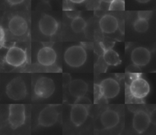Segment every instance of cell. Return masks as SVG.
Instances as JSON below:
<instances>
[{
  "label": "cell",
  "instance_id": "24",
  "mask_svg": "<svg viewBox=\"0 0 156 135\" xmlns=\"http://www.w3.org/2000/svg\"><path fill=\"white\" fill-rule=\"evenodd\" d=\"M71 81V77L69 74L65 73L63 74L62 76V82H63V85L64 86H68L69 83Z\"/></svg>",
  "mask_w": 156,
  "mask_h": 135
},
{
  "label": "cell",
  "instance_id": "10",
  "mask_svg": "<svg viewBox=\"0 0 156 135\" xmlns=\"http://www.w3.org/2000/svg\"><path fill=\"white\" fill-rule=\"evenodd\" d=\"M8 28L12 35L21 36L27 31L28 25L26 20L23 17L20 15H15L10 19Z\"/></svg>",
  "mask_w": 156,
  "mask_h": 135
},
{
  "label": "cell",
  "instance_id": "16",
  "mask_svg": "<svg viewBox=\"0 0 156 135\" xmlns=\"http://www.w3.org/2000/svg\"><path fill=\"white\" fill-rule=\"evenodd\" d=\"M100 121L105 129H111L118 124L119 116L115 110L107 109L101 114Z\"/></svg>",
  "mask_w": 156,
  "mask_h": 135
},
{
  "label": "cell",
  "instance_id": "15",
  "mask_svg": "<svg viewBox=\"0 0 156 135\" xmlns=\"http://www.w3.org/2000/svg\"><path fill=\"white\" fill-rule=\"evenodd\" d=\"M99 26L103 32L105 33H112L117 30L118 28V21L115 16L107 14L100 18Z\"/></svg>",
  "mask_w": 156,
  "mask_h": 135
},
{
  "label": "cell",
  "instance_id": "22",
  "mask_svg": "<svg viewBox=\"0 0 156 135\" xmlns=\"http://www.w3.org/2000/svg\"><path fill=\"white\" fill-rule=\"evenodd\" d=\"M152 12L149 10H141L138 12V18L145 19H149L152 16Z\"/></svg>",
  "mask_w": 156,
  "mask_h": 135
},
{
  "label": "cell",
  "instance_id": "19",
  "mask_svg": "<svg viewBox=\"0 0 156 135\" xmlns=\"http://www.w3.org/2000/svg\"><path fill=\"white\" fill-rule=\"evenodd\" d=\"M87 22L85 19L79 16L73 19L71 22V27L73 31L76 33L82 32L86 27Z\"/></svg>",
  "mask_w": 156,
  "mask_h": 135
},
{
  "label": "cell",
  "instance_id": "20",
  "mask_svg": "<svg viewBox=\"0 0 156 135\" xmlns=\"http://www.w3.org/2000/svg\"><path fill=\"white\" fill-rule=\"evenodd\" d=\"M133 26L135 31L140 32V33H143L147 30L149 28V22L148 20L143 19V18H138L133 22Z\"/></svg>",
  "mask_w": 156,
  "mask_h": 135
},
{
  "label": "cell",
  "instance_id": "28",
  "mask_svg": "<svg viewBox=\"0 0 156 135\" xmlns=\"http://www.w3.org/2000/svg\"><path fill=\"white\" fill-rule=\"evenodd\" d=\"M137 2H140V3H142V4H144V3H147L149 1H150L151 0H136Z\"/></svg>",
  "mask_w": 156,
  "mask_h": 135
},
{
  "label": "cell",
  "instance_id": "7",
  "mask_svg": "<svg viewBox=\"0 0 156 135\" xmlns=\"http://www.w3.org/2000/svg\"><path fill=\"white\" fill-rule=\"evenodd\" d=\"M27 60L26 51L23 49L12 46L10 47L5 55V62L13 67H18L23 65Z\"/></svg>",
  "mask_w": 156,
  "mask_h": 135
},
{
  "label": "cell",
  "instance_id": "9",
  "mask_svg": "<svg viewBox=\"0 0 156 135\" xmlns=\"http://www.w3.org/2000/svg\"><path fill=\"white\" fill-rule=\"evenodd\" d=\"M58 112L52 106H48L43 108L40 112L38 117V122L40 126L49 127L54 125L57 121Z\"/></svg>",
  "mask_w": 156,
  "mask_h": 135
},
{
  "label": "cell",
  "instance_id": "30",
  "mask_svg": "<svg viewBox=\"0 0 156 135\" xmlns=\"http://www.w3.org/2000/svg\"><path fill=\"white\" fill-rule=\"evenodd\" d=\"M43 2H46V3H48L49 2H50L51 0H41Z\"/></svg>",
  "mask_w": 156,
  "mask_h": 135
},
{
  "label": "cell",
  "instance_id": "2",
  "mask_svg": "<svg viewBox=\"0 0 156 135\" xmlns=\"http://www.w3.org/2000/svg\"><path fill=\"white\" fill-rule=\"evenodd\" d=\"M96 85L99 92L100 99H113L117 96L120 91L119 83L113 78L104 79L99 84Z\"/></svg>",
  "mask_w": 156,
  "mask_h": 135
},
{
  "label": "cell",
  "instance_id": "5",
  "mask_svg": "<svg viewBox=\"0 0 156 135\" xmlns=\"http://www.w3.org/2000/svg\"><path fill=\"white\" fill-rule=\"evenodd\" d=\"M54 81L48 77H42L39 78L34 86L35 95L41 99H47L54 93L55 91Z\"/></svg>",
  "mask_w": 156,
  "mask_h": 135
},
{
  "label": "cell",
  "instance_id": "14",
  "mask_svg": "<svg viewBox=\"0 0 156 135\" xmlns=\"http://www.w3.org/2000/svg\"><path fill=\"white\" fill-rule=\"evenodd\" d=\"M56 59V52L50 46H44L38 52L37 60L42 66H51L55 63Z\"/></svg>",
  "mask_w": 156,
  "mask_h": 135
},
{
  "label": "cell",
  "instance_id": "27",
  "mask_svg": "<svg viewBox=\"0 0 156 135\" xmlns=\"http://www.w3.org/2000/svg\"><path fill=\"white\" fill-rule=\"evenodd\" d=\"M70 2L75 4H80L83 2L85 0H69Z\"/></svg>",
  "mask_w": 156,
  "mask_h": 135
},
{
  "label": "cell",
  "instance_id": "26",
  "mask_svg": "<svg viewBox=\"0 0 156 135\" xmlns=\"http://www.w3.org/2000/svg\"><path fill=\"white\" fill-rule=\"evenodd\" d=\"M7 1L10 5H17L22 3L24 0H7Z\"/></svg>",
  "mask_w": 156,
  "mask_h": 135
},
{
  "label": "cell",
  "instance_id": "11",
  "mask_svg": "<svg viewBox=\"0 0 156 135\" xmlns=\"http://www.w3.org/2000/svg\"><path fill=\"white\" fill-rule=\"evenodd\" d=\"M150 123V116L146 111L139 110L135 112L132 119V126L138 133L141 134L146 131Z\"/></svg>",
  "mask_w": 156,
  "mask_h": 135
},
{
  "label": "cell",
  "instance_id": "21",
  "mask_svg": "<svg viewBox=\"0 0 156 135\" xmlns=\"http://www.w3.org/2000/svg\"><path fill=\"white\" fill-rule=\"evenodd\" d=\"M108 10L110 11L124 10L125 2L124 0H113L110 3Z\"/></svg>",
  "mask_w": 156,
  "mask_h": 135
},
{
  "label": "cell",
  "instance_id": "23",
  "mask_svg": "<svg viewBox=\"0 0 156 135\" xmlns=\"http://www.w3.org/2000/svg\"><path fill=\"white\" fill-rule=\"evenodd\" d=\"M75 103L82 104V105L90 104V103H91V101L89 100V99L88 97H86L85 96H82V97L77 98L76 101H75Z\"/></svg>",
  "mask_w": 156,
  "mask_h": 135
},
{
  "label": "cell",
  "instance_id": "18",
  "mask_svg": "<svg viewBox=\"0 0 156 135\" xmlns=\"http://www.w3.org/2000/svg\"><path fill=\"white\" fill-rule=\"evenodd\" d=\"M103 59L105 63L109 66H118L121 63L118 54L110 48L104 50L103 53Z\"/></svg>",
  "mask_w": 156,
  "mask_h": 135
},
{
  "label": "cell",
  "instance_id": "8",
  "mask_svg": "<svg viewBox=\"0 0 156 135\" xmlns=\"http://www.w3.org/2000/svg\"><path fill=\"white\" fill-rule=\"evenodd\" d=\"M38 27L44 35L51 36L57 31L58 24L54 17L48 14H44L38 21Z\"/></svg>",
  "mask_w": 156,
  "mask_h": 135
},
{
  "label": "cell",
  "instance_id": "25",
  "mask_svg": "<svg viewBox=\"0 0 156 135\" xmlns=\"http://www.w3.org/2000/svg\"><path fill=\"white\" fill-rule=\"evenodd\" d=\"M66 13L67 15V16L71 18H74L77 16H79V12L77 11H75V10H66Z\"/></svg>",
  "mask_w": 156,
  "mask_h": 135
},
{
  "label": "cell",
  "instance_id": "4",
  "mask_svg": "<svg viewBox=\"0 0 156 135\" xmlns=\"http://www.w3.org/2000/svg\"><path fill=\"white\" fill-rule=\"evenodd\" d=\"M25 107L23 104H10L9 107L8 121L12 129H16L24 123Z\"/></svg>",
  "mask_w": 156,
  "mask_h": 135
},
{
  "label": "cell",
  "instance_id": "1",
  "mask_svg": "<svg viewBox=\"0 0 156 135\" xmlns=\"http://www.w3.org/2000/svg\"><path fill=\"white\" fill-rule=\"evenodd\" d=\"M87 54L85 49L80 45H74L68 47L64 54L66 63L72 68L82 66L87 60Z\"/></svg>",
  "mask_w": 156,
  "mask_h": 135
},
{
  "label": "cell",
  "instance_id": "3",
  "mask_svg": "<svg viewBox=\"0 0 156 135\" xmlns=\"http://www.w3.org/2000/svg\"><path fill=\"white\" fill-rule=\"evenodd\" d=\"M5 92L10 99L13 100H23L27 94L26 84L21 77H16L7 84Z\"/></svg>",
  "mask_w": 156,
  "mask_h": 135
},
{
  "label": "cell",
  "instance_id": "6",
  "mask_svg": "<svg viewBox=\"0 0 156 135\" xmlns=\"http://www.w3.org/2000/svg\"><path fill=\"white\" fill-rule=\"evenodd\" d=\"M129 89L132 97L136 99H142L149 93L150 86L145 79L136 76L132 79Z\"/></svg>",
  "mask_w": 156,
  "mask_h": 135
},
{
  "label": "cell",
  "instance_id": "29",
  "mask_svg": "<svg viewBox=\"0 0 156 135\" xmlns=\"http://www.w3.org/2000/svg\"><path fill=\"white\" fill-rule=\"evenodd\" d=\"M102 1H103V2H106V3H108V4H110V2H112L113 0H101Z\"/></svg>",
  "mask_w": 156,
  "mask_h": 135
},
{
  "label": "cell",
  "instance_id": "17",
  "mask_svg": "<svg viewBox=\"0 0 156 135\" xmlns=\"http://www.w3.org/2000/svg\"><path fill=\"white\" fill-rule=\"evenodd\" d=\"M68 91L76 99L84 96L88 91L87 83L82 79L71 80L68 85Z\"/></svg>",
  "mask_w": 156,
  "mask_h": 135
},
{
  "label": "cell",
  "instance_id": "13",
  "mask_svg": "<svg viewBox=\"0 0 156 135\" xmlns=\"http://www.w3.org/2000/svg\"><path fill=\"white\" fill-rule=\"evenodd\" d=\"M151 58L150 51L144 47H137L131 53V60L136 66H144L147 64Z\"/></svg>",
  "mask_w": 156,
  "mask_h": 135
},
{
  "label": "cell",
  "instance_id": "12",
  "mask_svg": "<svg viewBox=\"0 0 156 135\" xmlns=\"http://www.w3.org/2000/svg\"><path fill=\"white\" fill-rule=\"evenodd\" d=\"M88 111L85 105L75 103L70 111V120L76 126L82 125L87 120Z\"/></svg>",
  "mask_w": 156,
  "mask_h": 135
}]
</instances>
